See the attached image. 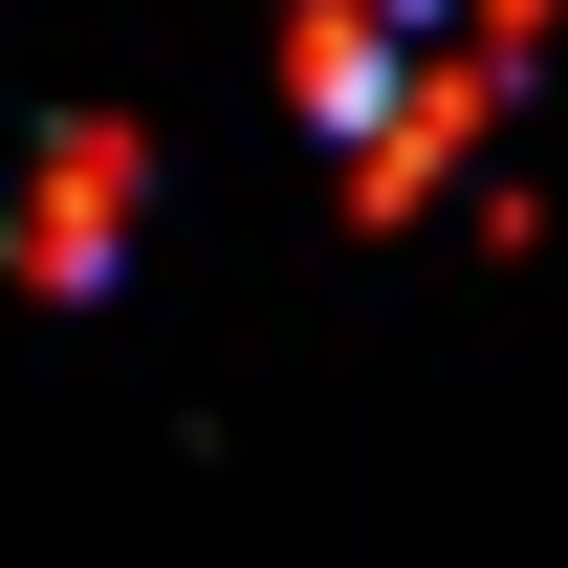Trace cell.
<instances>
[{"mask_svg": "<svg viewBox=\"0 0 568 568\" xmlns=\"http://www.w3.org/2000/svg\"><path fill=\"white\" fill-rule=\"evenodd\" d=\"M0 241H22V284H110V241H132V132H44L22 197H0Z\"/></svg>", "mask_w": 568, "mask_h": 568, "instance_id": "6da1fadb", "label": "cell"}]
</instances>
